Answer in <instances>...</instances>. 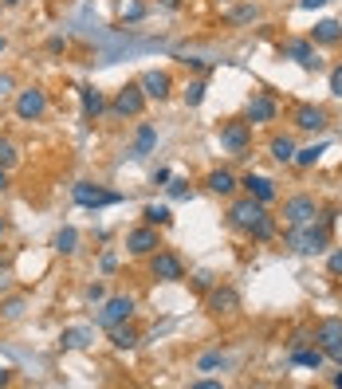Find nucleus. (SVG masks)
<instances>
[{
  "label": "nucleus",
  "mask_w": 342,
  "mask_h": 389,
  "mask_svg": "<svg viewBox=\"0 0 342 389\" xmlns=\"http://www.w3.org/2000/svg\"><path fill=\"white\" fill-rule=\"evenodd\" d=\"M283 244L291 248V252H299V256H315L323 252L326 244H331V224L326 220H307V224H291L287 236H283Z\"/></svg>",
  "instance_id": "f257e3e1"
},
{
  "label": "nucleus",
  "mask_w": 342,
  "mask_h": 389,
  "mask_svg": "<svg viewBox=\"0 0 342 389\" xmlns=\"http://www.w3.org/2000/svg\"><path fill=\"white\" fill-rule=\"evenodd\" d=\"M142 106H145V94H142L138 83H126L118 94H114V114H118V119H138Z\"/></svg>",
  "instance_id": "f03ea898"
},
{
  "label": "nucleus",
  "mask_w": 342,
  "mask_h": 389,
  "mask_svg": "<svg viewBox=\"0 0 342 389\" xmlns=\"http://www.w3.org/2000/svg\"><path fill=\"white\" fill-rule=\"evenodd\" d=\"M264 217V204L256 201V197H244V201H236L228 209V220H232V229H240V232H248L256 220Z\"/></svg>",
  "instance_id": "7ed1b4c3"
},
{
  "label": "nucleus",
  "mask_w": 342,
  "mask_h": 389,
  "mask_svg": "<svg viewBox=\"0 0 342 389\" xmlns=\"http://www.w3.org/2000/svg\"><path fill=\"white\" fill-rule=\"evenodd\" d=\"M221 146L228 153H248L252 126H248V122H224V126H221Z\"/></svg>",
  "instance_id": "20e7f679"
},
{
  "label": "nucleus",
  "mask_w": 342,
  "mask_h": 389,
  "mask_svg": "<svg viewBox=\"0 0 342 389\" xmlns=\"http://www.w3.org/2000/svg\"><path fill=\"white\" fill-rule=\"evenodd\" d=\"M130 314H134V299L130 295H114V299H106L103 303V311H99V327H118V322H126Z\"/></svg>",
  "instance_id": "39448f33"
},
{
  "label": "nucleus",
  "mask_w": 342,
  "mask_h": 389,
  "mask_svg": "<svg viewBox=\"0 0 342 389\" xmlns=\"http://www.w3.org/2000/svg\"><path fill=\"white\" fill-rule=\"evenodd\" d=\"M122 193H106V189L91 185V181H79L75 185V204H83V209H103V204H118Z\"/></svg>",
  "instance_id": "423d86ee"
},
{
  "label": "nucleus",
  "mask_w": 342,
  "mask_h": 389,
  "mask_svg": "<svg viewBox=\"0 0 342 389\" xmlns=\"http://www.w3.org/2000/svg\"><path fill=\"white\" fill-rule=\"evenodd\" d=\"M150 271H154V280H165V283H177L185 280V268L173 252H154L150 256Z\"/></svg>",
  "instance_id": "0eeeda50"
},
{
  "label": "nucleus",
  "mask_w": 342,
  "mask_h": 389,
  "mask_svg": "<svg viewBox=\"0 0 342 389\" xmlns=\"http://www.w3.org/2000/svg\"><path fill=\"white\" fill-rule=\"evenodd\" d=\"M43 110H48V94H43L40 87H28V91H20V99H16V119L35 122Z\"/></svg>",
  "instance_id": "6e6552de"
},
{
  "label": "nucleus",
  "mask_w": 342,
  "mask_h": 389,
  "mask_svg": "<svg viewBox=\"0 0 342 389\" xmlns=\"http://www.w3.org/2000/svg\"><path fill=\"white\" fill-rule=\"evenodd\" d=\"M319 217V204L315 197H291V201H283V220L287 224H307V220Z\"/></svg>",
  "instance_id": "1a4fd4ad"
},
{
  "label": "nucleus",
  "mask_w": 342,
  "mask_h": 389,
  "mask_svg": "<svg viewBox=\"0 0 342 389\" xmlns=\"http://www.w3.org/2000/svg\"><path fill=\"white\" fill-rule=\"evenodd\" d=\"M158 248H162V244H158V229H154V224L134 229V232L126 236V252H130V256H154Z\"/></svg>",
  "instance_id": "9d476101"
},
{
  "label": "nucleus",
  "mask_w": 342,
  "mask_h": 389,
  "mask_svg": "<svg viewBox=\"0 0 342 389\" xmlns=\"http://www.w3.org/2000/svg\"><path fill=\"white\" fill-rule=\"evenodd\" d=\"M283 55L295 60L299 67H307V71H319V63H323L315 55V43H311V40H287V43H283Z\"/></svg>",
  "instance_id": "9b49d317"
},
{
  "label": "nucleus",
  "mask_w": 342,
  "mask_h": 389,
  "mask_svg": "<svg viewBox=\"0 0 342 389\" xmlns=\"http://www.w3.org/2000/svg\"><path fill=\"white\" fill-rule=\"evenodd\" d=\"M138 87H142V94L145 99H170V91H173V79L165 75V71H145L142 79H138Z\"/></svg>",
  "instance_id": "f8f14e48"
},
{
  "label": "nucleus",
  "mask_w": 342,
  "mask_h": 389,
  "mask_svg": "<svg viewBox=\"0 0 342 389\" xmlns=\"http://www.w3.org/2000/svg\"><path fill=\"white\" fill-rule=\"evenodd\" d=\"M205 307H209V314H236L240 311V295L232 287H213L209 299H205Z\"/></svg>",
  "instance_id": "ddd939ff"
},
{
  "label": "nucleus",
  "mask_w": 342,
  "mask_h": 389,
  "mask_svg": "<svg viewBox=\"0 0 342 389\" xmlns=\"http://www.w3.org/2000/svg\"><path fill=\"white\" fill-rule=\"evenodd\" d=\"M275 114H280V106H275V99L272 94H256V99L248 102V126H260V122H272Z\"/></svg>",
  "instance_id": "4468645a"
},
{
  "label": "nucleus",
  "mask_w": 342,
  "mask_h": 389,
  "mask_svg": "<svg viewBox=\"0 0 342 389\" xmlns=\"http://www.w3.org/2000/svg\"><path fill=\"white\" fill-rule=\"evenodd\" d=\"M240 185H244V193H248V197H256L260 204H272V201H275V181H272V177L248 173V177L240 181Z\"/></svg>",
  "instance_id": "2eb2a0df"
},
{
  "label": "nucleus",
  "mask_w": 342,
  "mask_h": 389,
  "mask_svg": "<svg viewBox=\"0 0 342 389\" xmlns=\"http://www.w3.org/2000/svg\"><path fill=\"white\" fill-rule=\"evenodd\" d=\"M315 342H319V350H334V346H342V319H323L315 327Z\"/></svg>",
  "instance_id": "dca6fc26"
},
{
  "label": "nucleus",
  "mask_w": 342,
  "mask_h": 389,
  "mask_svg": "<svg viewBox=\"0 0 342 389\" xmlns=\"http://www.w3.org/2000/svg\"><path fill=\"white\" fill-rule=\"evenodd\" d=\"M342 40V24L338 20H319L315 28H311V43H323V48H331V43Z\"/></svg>",
  "instance_id": "f3484780"
},
{
  "label": "nucleus",
  "mask_w": 342,
  "mask_h": 389,
  "mask_svg": "<svg viewBox=\"0 0 342 389\" xmlns=\"http://www.w3.org/2000/svg\"><path fill=\"white\" fill-rule=\"evenodd\" d=\"M295 126L299 130H323L326 126V110L323 106H299L295 110Z\"/></svg>",
  "instance_id": "a211bd4d"
},
{
  "label": "nucleus",
  "mask_w": 342,
  "mask_h": 389,
  "mask_svg": "<svg viewBox=\"0 0 342 389\" xmlns=\"http://www.w3.org/2000/svg\"><path fill=\"white\" fill-rule=\"evenodd\" d=\"M63 350H87L94 342V330L91 327H71V330H63Z\"/></svg>",
  "instance_id": "6ab92c4d"
},
{
  "label": "nucleus",
  "mask_w": 342,
  "mask_h": 389,
  "mask_svg": "<svg viewBox=\"0 0 342 389\" xmlns=\"http://www.w3.org/2000/svg\"><path fill=\"white\" fill-rule=\"evenodd\" d=\"M205 185H209V193H216V197H228L232 189L240 185V181L232 177L228 170H213V173H209V181H205Z\"/></svg>",
  "instance_id": "aec40b11"
},
{
  "label": "nucleus",
  "mask_w": 342,
  "mask_h": 389,
  "mask_svg": "<svg viewBox=\"0 0 342 389\" xmlns=\"http://www.w3.org/2000/svg\"><path fill=\"white\" fill-rule=\"evenodd\" d=\"M154 142H158V130L150 126V122H142V126H138V138H134V158H150V153H154Z\"/></svg>",
  "instance_id": "412c9836"
},
{
  "label": "nucleus",
  "mask_w": 342,
  "mask_h": 389,
  "mask_svg": "<svg viewBox=\"0 0 342 389\" xmlns=\"http://www.w3.org/2000/svg\"><path fill=\"white\" fill-rule=\"evenodd\" d=\"M79 99H83L87 119H99V114H103V94L94 91V87H79Z\"/></svg>",
  "instance_id": "4be33fe9"
},
{
  "label": "nucleus",
  "mask_w": 342,
  "mask_h": 389,
  "mask_svg": "<svg viewBox=\"0 0 342 389\" xmlns=\"http://www.w3.org/2000/svg\"><path fill=\"white\" fill-rule=\"evenodd\" d=\"M142 217H145V224H154V229H165V224L173 220V212L165 209V204H145Z\"/></svg>",
  "instance_id": "5701e85b"
},
{
  "label": "nucleus",
  "mask_w": 342,
  "mask_h": 389,
  "mask_svg": "<svg viewBox=\"0 0 342 389\" xmlns=\"http://www.w3.org/2000/svg\"><path fill=\"white\" fill-rule=\"evenodd\" d=\"M272 158L280 161V165H287V161L295 158V142H291L287 134H283V138H272Z\"/></svg>",
  "instance_id": "b1692460"
},
{
  "label": "nucleus",
  "mask_w": 342,
  "mask_h": 389,
  "mask_svg": "<svg viewBox=\"0 0 342 389\" xmlns=\"http://www.w3.org/2000/svg\"><path fill=\"white\" fill-rule=\"evenodd\" d=\"M323 153H326V142H319V146H307V150H295V158H291V161L307 170V165H315V161L323 158Z\"/></svg>",
  "instance_id": "393cba45"
},
{
  "label": "nucleus",
  "mask_w": 342,
  "mask_h": 389,
  "mask_svg": "<svg viewBox=\"0 0 342 389\" xmlns=\"http://www.w3.org/2000/svg\"><path fill=\"white\" fill-rule=\"evenodd\" d=\"M75 244H79V232L75 229H60V232H55V252H60V256H71V252H75Z\"/></svg>",
  "instance_id": "a878e982"
},
{
  "label": "nucleus",
  "mask_w": 342,
  "mask_h": 389,
  "mask_svg": "<svg viewBox=\"0 0 342 389\" xmlns=\"http://www.w3.org/2000/svg\"><path fill=\"white\" fill-rule=\"evenodd\" d=\"M248 236L252 240H272L275 236V217H267V212H264V217H260L256 224L248 229Z\"/></svg>",
  "instance_id": "bb28decb"
},
{
  "label": "nucleus",
  "mask_w": 342,
  "mask_h": 389,
  "mask_svg": "<svg viewBox=\"0 0 342 389\" xmlns=\"http://www.w3.org/2000/svg\"><path fill=\"white\" fill-rule=\"evenodd\" d=\"M323 350H299L295 346V366H307V370H319V366H323Z\"/></svg>",
  "instance_id": "cd10ccee"
},
{
  "label": "nucleus",
  "mask_w": 342,
  "mask_h": 389,
  "mask_svg": "<svg viewBox=\"0 0 342 389\" xmlns=\"http://www.w3.org/2000/svg\"><path fill=\"white\" fill-rule=\"evenodd\" d=\"M111 342H114L118 350H130V346L138 342V334H134L130 327H111Z\"/></svg>",
  "instance_id": "c85d7f7f"
},
{
  "label": "nucleus",
  "mask_w": 342,
  "mask_h": 389,
  "mask_svg": "<svg viewBox=\"0 0 342 389\" xmlns=\"http://www.w3.org/2000/svg\"><path fill=\"white\" fill-rule=\"evenodd\" d=\"M205 79H193V83L185 87V106H201V102H205Z\"/></svg>",
  "instance_id": "c756f323"
},
{
  "label": "nucleus",
  "mask_w": 342,
  "mask_h": 389,
  "mask_svg": "<svg viewBox=\"0 0 342 389\" xmlns=\"http://www.w3.org/2000/svg\"><path fill=\"white\" fill-rule=\"evenodd\" d=\"M256 16H260L256 4H240V9H232V12H228V24H252Z\"/></svg>",
  "instance_id": "7c9ffc66"
},
{
  "label": "nucleus",
  "mask_w": 342,
  "mask_h": 389,
  "mask_svg": "<svg viewBox=\"0 0 342 389\" xmlns=\"http://www.w3.org/2000/svg\"><path fill=\"white\" fill-rule=\"evenodd\" d=\"M24 311H28V303H24L20 295H16V299H9V303H0V319H9V322H12V319H20Z\"/></svg>",
  "instance_id": "2f4dec72"
},
{
  "label": "nucleus",
  "mask_w": 342,
  "mask_h": 389,
  "mask_svg": "<svg viewBox=\"0 0 342 389\" xmlns=\"http://www.w3.org/2000/svg\"><path fill=\"white\" fill-rule=\"evenodd\" d=\"M12 161H16V146L9 138H0V165H12Z\"/></svg>",
  "instance_id": "473e14b6"
},
{
  "label": "nucleus",
  "mask_w": 342,
  "mask_h": 389,
  "mask_svg": "<svg viewBox=\"0 0 342 389\" xmlns=\"http://www.w3.org/2000/svg\"><path fill=\"white\" fill-rule=\"evenodd\" d=\"M122 16H126V20H142L145 16V4H142V0H134V4H126V9H122Z\"/></svg>",
  "instance_id": "72a5a7b5"
},
{
  "label": "nucleus",
  "mask_w": 342,
  "mask_h": 389,
  "mask_svg": "<svg viewBox=\"0 0 342 389\" xmlns=\"http://www.w3.org/2000/svg\"><path fill=\"white\" fill-rule=\"evenodd\" d=\"M331 94H334V99H342V63L331 71Z\"/></svg>",
  "instance_id": "f704fd0d"
},
{
  "label": "nucleus",
  "mask_w": 342,
  "mask_h": 389,
  "mask_svg": "<svg viewBox=\"0 0 342 389\" xmlns=\"http://www.w3.org/2000/svg\"><path fill=\"white\" fill-rule=\"evenodd\" d=\"M170 197H173V201L189 197V181H170Z\"/></svg>",
  "instance_id": "c9c22d12"
},
{
  "label": "nucleus",
  "mask_w": 342,
  "mask_h": 389,
  "mask_svg": "<svg viewBox=\"0 0 342 389\" xmlns=\"http://www.w3.org/2000/svg\"><path fill=\"white\" fill-rule=\"evenodd\" d=\"M48 51H52V55L67 51V35H52V40H48Z\"/></svg>",
  "instance_id": "e433bc0d"
},
{
  "label": "nucleus",
  "mask_w": 342,
  "mask_h": 389,
  "mask_svg": "<svg viewBox=\"0 0 342 389\" xmlns=\"http://www.w3.org/2000/svg\"><path fill=\"white\" fill-rule=\"evenodd\" d=\"M193 287L209 291V287H213V275H209V271H197V275H193Z\"/></svg>",
  "instance_id": "4c0bfd02"
},
{
  "label": "nucleus",
  "mask_w": 342,
  "mask_h": 389,
  "mask_svg": "<svg viewBox=\"0 0 342 389\" xmlns=\"http://www.w3.org/2000/svg\"><path fill=\"white\" fill-rule=\"evenodd\" d=\"M87 299H91V303H103V299H106L103 283H91V287H87Z\"/></svg>",
  "instance_id": "58836bf2"
},
{
  "label": "nucleus",
  "mask_w": 342,
  "mask_h": 389,
  "mask_svg": "<svg viewBox=\"0 0 342 389\" xmlns=\"http://www.w3.org/2000/svg\"><path fill=\"white\" fill-rule=\"evenodd\" d=\"M221 362H224L221 354H205V358H201V370H216V366H221Z\"/></svg>",
  "instance_id": "ea45409f"
},
{
  "label": "nucleus",
  "mask_w": 342,
  "mask_h": 389,
  "mask_svg": "<svg viewBox=\"0 0 342 389\" xmlns=\"http://www.w3.org/2000/svg\"><path fill=\"white\" fill-rule=\"evenodd\" d=\"M326 268H331V275H342V248L331 256V263H326Z\"/></svg>",
  "instance_id": "a19ab883"
},
{
  "label": "nucleus",
  "mask_w": 342,
  "mask_h": 389,
  "mask_svg": "<svg viewBox=\"0 0 342 389\" xmlns=\"http://www.w3.org/2000/svg\"><path fill=\"white\" fill-rule=\"evenodd\" d=\"M326 0H299V9H307V12H315V9H323Z\"/></svg>",
  "instance_id": "79ce46f5"
},
{
  "label": "nucleus",
  "mask_w": 342,
  "mask_h": 389,
  "mask_svg": "<svg viewBox=\"0 0 342 389\" xmlns=\"http://www.w3.org/2000/svg\"><path fill=\"white\" fill-rule=\"evenodd\" d=\"M181 63H189V67H197V71H209V60H181Z\"/></svg>",
  "instance_id": "37998d69"
},
{
  "label": "nucleus",
  "mask_w": 342,
  "mask_h": 389,
  "mask_svg": "<svg viewBox=\"0 0 342 389\" xmlns=\"http://www.w3.org/2000/svg\"><path fill=\"white\" fill-rule=\"evenodd\" d=\"M12 91V79L9 75H0V94H9Z\"/></svg>",
  "instance_id": "c03bdc74"
},
{
  "label": "nucleus",
  "mask_w": 342,
  "mask_h": 389,
  "mask_svg": "<svg viewBox=\"0 0 342 389\" xmlns=\"http://www.w3.org/2000/svg\"><path fill=\"white\" fill-rule=\"evenodd\" d=\"M326 358H334V362L342 366V346H334V350H326Z\"/></svg>",
  "instance_id": "a18cd8bd"
},
{
  "label": "nucleus",
  "mask_w": 342,
  "mask_h": 389,
  "mask_svg": "<svg viewBox=\"0 0 342 389\" xmlns=\"http://www.w3.org/2000/svg\"><path fill=\"white\" fill-rule=\"evenodd\" d=\"M12 381V370H4V366H0V385H9Z\"/></svg>",
  "instance_id": "49530a36"
},
{
  "label": "nucleus",
  "mask_w": 342,
  "mask_h": 389,
  "mask_svg": "<svg viewBox=\"0 0 342 389\" xmlns=\"http://www.w3.org/2000/svg\"><path fill=\"white\" fill-rule=\"evenodd\" d=\"M0 291H9V271H0Z\"/></svg>",
  "instance_id": "de8ad7c7"
},
{
  "label": "nucleus",
  "mask_w": 342,
  "mask_h": 389,
  "mask_svg": "<svg viewBox=\"0 0 342 389\" xmlns=\"http://www.w3.org/2000/svg\"><path fill=\"white\" fill-rule=\"evenodd\" d=\"M9 185V173H4V165H0V189Z\"/></svg>",
  "instance_id": "09e8293b"
},
{
  "label": "nucleus",
  "mask_w": 342,
  "mask_h": 389,
  "mask_svg": "<svg viewBox=\"0 0 342 389\" xmlns=\"http://www.w3.org/2000/svg\"><path fill=\"white\" fill-rule=\"evenodd\" d=\"M334 385H342V370H338V373H334Z\"/></svg>",
  "instance_id": "8fccbe9b"
},
{
  "label": "nucleus",
  "mask_w": 342,
  "mask_h": 389,
  "mask_svg": "<svg viewBox=\"0 0 342 389\" xmlns=\"http://www.w3.org/2000/svg\"><path fill=\"white\" fill-rule=\"evenodd\" d=\"M4 229H9V224H4V217H0V236H4Z\"/></svg>",
  "instance_id": "3c124183"
},
{
  "label": "nucleus",
  "mask_w": 342,
  "mask_h": 389,
  "mask_svg": "<svg viewBox=\"0 0 342 389\" xmlns=\"http://www.w3.org/2000/svg\"><path fill=\"white\" fill-rule=\"evenodd\" d=\"M0 51H4V35H0Z\"/></svg>",
  "instance_id": "603ef678"
}]
</instances>
